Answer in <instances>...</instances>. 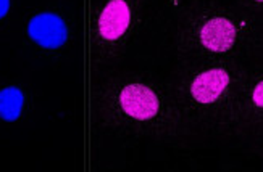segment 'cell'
<instances>
[{
	"instance_id": "obj_1",
	"label": "cell",
	"mask_w": 263,
	"mask_h": 172,
	"mask_svg": "<svg viewBox=\"0 0 263 172\" xmlns=\"http://www.w3.org/2000/svg\"><path fill=\"white\" fill-rule=\"evenodd\" d=\"M28 34L44 49H59L68 39V28L59 15L39 13L29 21Z\"/></svg>"
},
{
	"instance_id": "obj_2",
	"label": "cell",
	"mask_w": 263,
	"mask_h": 172,
	"mask_svg": "<svg viewBox=\"0 0 263 172\" xmlns=\"http://www.w3.org/2000/svg\"><path fill=\"white\" fill-rule=\"evenodd\" d=\"M120 103L124 113L139 121L152 119L158 111V98L155 92L141 84L124 87L120 95Z\"/></svg>"
},
{
	"instance_id": "obj_3",
	"label": "cell",
	"mask_w": 263,
	"mask_h": 172,
	"mask_svg": "<svg viewBox=\"0 0 263 172\" xmlns=\"http://www.w3.org/2000/svg\"><path fill=\"white\" fill-rule=\"evenodd\" d=\"M131 23V10L124 0H111L99 18V32L105 40H115L126 32Z\"/></svg>"
},
{
	"instance_id": "obj_4",
	"label": "cell",
	"mask_w": 263,
	"mask_h": 172,
	"mask_svg": "<svg viewBox=\"0 0 263 172\" xmlns=\"http://www.w3.org/2000/svg\"><path fill=\"white\" fill-rule=\"evenodd\" d=\"M200 40L212 52H226L236 40V28L226 18H213L203 25Z\"/></svg>"
},
{
	"instance_id": "obj_5",
	"label": "cell",
	"mask_w": 263,
	"mask_h": 172,
	"mask_svg": "<svg viewBox=\"0 0 263 172\" xmlns=\"http://www.w3.org/2000/svg\"><path fill=\"white\" fill-rule=\"evenodd\" d=\"M230 84V76L223 70H210L196 77L192 82L191 94L199 103H213L218 100Z\"/></svg>"
},
{
	"instance_id": "obj_6",
	"label": "cell",
	"mask_w": 263,
	"mask_h": 172,
	"mask_svg": "<svg viewBox=\"0 0 263 172\" xmlns=\"http://www.w3.org/2000/svg\"><path fill=\"white\" fill-rule=\"evenodd\" d=\"M25 95L18 87H7L0 90V118L5 121H16L21 114Z\"/></svg>"
},
{
	"instance_id": "obj_7",
	"label": "cell",
	"mask_w": 263,
	"mask_h": 172,
	"mask_svg": "<svg viewBox=\"0 0 263 172\" xmlns=\"http://www.w3.org/2000/svg\"><path fill=\"white\" fill-rule=\"evenodd\" d=\"M252 98H254V103H255L257 106H261V108H263V81L258 82L257 87L254 89Z\"/></svg>"
},
{
	"instance_id": "obj_8",
	"label": "cell",
	"mask_w": 263,
	"mask_h": 172,
	"mask_svg": "<svg viewBox=\"0 0 263 172\" xmlns=\"http://www.w3.org/2000/svg\"><path fill=\"white\" fill-rule=\"evenodd\" d=\"M10 10V0H0V19H2Z\"/></svg>"
},
{
	"instance_id": "obj_9",
	"label": "cell",
	"mask_w": 263,
	"mask_h": 172,
	"mask_svg": "<svg viewBox=\"0 0 263 172\" xmlns=\"http://www.w3.org/2000/svg\"><path fill=\"white\" fill-rule=\"evenodd\" d=\"M258 2H263V0H258Z\"/></svg>"
}]
</instances>
